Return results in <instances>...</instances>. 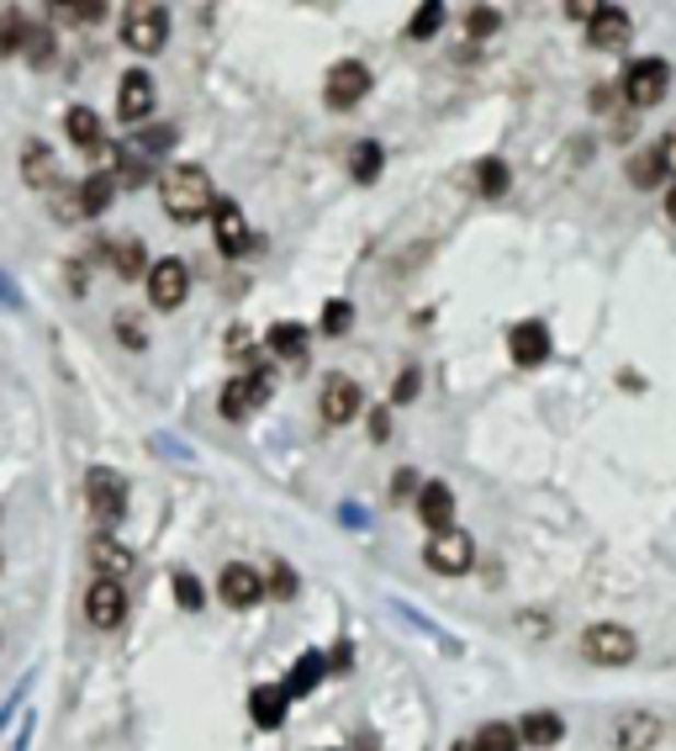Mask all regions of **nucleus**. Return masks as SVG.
<instances>
[{
	"mask_svg": "<svg viewBox=\"0 0 676 751\" xmlns=\"http://www.w3.org/2000/svg\"><path fill=\"white\" fill-rule=\"evenodd\" d=\"M507 191V164L502 159H481V196H502Z\"/></svg>",
	"mask_w": 676,
	"mask_h": 751,
	"instance_id": "obj_34",
	"label": "nucleus"
},
{
	"mask_svg": "<svg viewBox=\"0 0 676 751\" xmlns=\"http://www.w3.org/2000/svg\"><path fill=\"white\" fill-rule=\"evenodd\" d=\"M412 481H417V477H412V471H402V477H397V492H391V498H412Z\"/></svg>",
	"mask_w": 676,
	"mask_h": 751,
	"instance_id": "obj_46",
	"label": "nucleus"
},
{
	"mask_svg": "<svg viewBox=\"0 0 676 751\" xmlns=\"http://www.w3.org/2000/svg\"><path fill=\"white\" fill-rule=\"evenodd\" d=\"M217 593H222L228 608H254V603L265 599V577L254 567H243V561H233V567H222V577H217Z\"/></svg>",
	"mask_w": 676,
	"mask_h": 751,
	"instance_id": "obj_12",
	"label": "nucleus"
},
{
	"mask_svg": "<svg viewBox=\"0 0 676 751\" xmlns=\"http://www.w3.org/2000/svg\"><path fill=\"white\" fill-rule=\"evenodd\" d=\"M381 164H386V153H381V144H354V159H350V170H354V181L359 185H370L376 175H381Z\"/></svg>",
	"mask_w": 676,
	"mask_h": 751,
	"instance_id": "obj_29",
	"label": "nucleus"
},
{
	"mask_svg": "<svg viewBox=\"0 0 676 751\" xmlns=\"http://www.w3.org/2000/svg\"><path fill=\"white\" fill-rule=\"evenodd\" d=\"M655 153H661V164H666V175H676V127H666V138L655 144Z\"/></svg>",
	"mask_w": 676,
	"mask_h": 751,
	"instance_id": "obj_40",
	"label": "nucleus"
},
{
	"mask_svg": "<svg viewBox=\"0 0 676 751\" xmlns=\"http://www.w3.org/2000/svg\"><path fill=\"white\" fill-rule=\"evenodd\" d=\"M153 80H148L144 69H127L122 75V86H117V117L122 122H144L148 112H153Z\"/></svg>",
	"mask_w": 676,
	"mask_h": 751,
	"instance_id": "obj_16",
	"label": "nucleus"
},
{
	"mask_svg": "<svg viewBox=\"0 0 676 751\" xmlns=\"http://www.w3.org/2000/svg\"><path fill=\"white\" fill-rule=\"evenodd\" d=\"M64 127H69V138H75L80 149H101V117H95L90 106H75V112L64 117Z\"/></svg>",
	"mask_w": 676,
	"mask_h": 751,
	"instance_id": "obj_27",
	"label": "nucleus"
},
{
	"mask_svg": "<svg viewBox=\"0 0 676 751\" xmlns=\"http://www.w3.org/2000/svg\"><path fill=\"white\" fill-rule=\"evenodd\" d=\"M423 556H428V567L439 571V577H460V571H471L476 545H471V535H466V530H455V524H449V530H439V535L428 541V550H423Z\"/></svg>",
	"mask_w": 676,
	"mask_h": 751,
	"instance_id": "obj_7",
	"label": "nucleus"
},
{
	"mask_svg": "<svg viewBox=\"0 0 676 751\" xmlns=\"http://www.w3.org/2000/svg\"><path fill=\"white\" fill-rule=\"evenodd\" d=\"M417 519L439 535V530H449L455 524V492L444 487V481H428L423 492H417Z\"/></svg>",
	"mask_w": 676,
	"mask_h": 751,
	"instance_id": "obj_17",
	"label": "nucleus"
},
{
	"mask_svg": "<svg viewBox=\"0 0 676 751\" xmlns=\"http://www.w3.org/2000/svg\"><path fill=\"white\" fill-rule=\"evenodd\" d=\"M286 704H291V698H286L280 683H265V689L249 693V715H254L260 730H280V725H286Z\"/></svg>",
	"mask_w": 676,
	"mask_h": 751,
	"instance_id": "obj_18",
	"label": "nucleus"
},
{
	"mask_svg": "<svg viewBox=\"0 0 676 751\" xmlns=\"http://www.w3.org/2000/svg\"><path fill=\"white\" fill-rule=\"evenodd\" d=\"M582 657L592 667H629L640 657V640H634L629 625H587L582 630Z\"/></svg>",
	"mask_w": 676,
	"mask_h": 751,
	"instance_id": "obj_3",
	"label": "nucleus"
},
{
	"mask_svg": "<svg viewBox=\"0 0 676 751\" xmlns=\"http://www.w3.org/2000/svg\"><path fill=\"white\" fill-rule=\"evenodd\" d=\"M54 16H69V22H101L106 5H69V11H54Z\"/></svg>",
	"mask_w": 676,
	"mask_h": 751,
	"instance_id": "obj_41",
	"label": "nucleus"
},
{
	"mask_svg": "<svg viewBox=\"0 0 676 751\" xmlns=\"http://www.w3.org/2000/svg\"><path fill=\"white\" fill-rule=\"evenodd\" d=\"M117 333H122V344H133V350H144V344H148V333L138 329V318H133V312H122V318H117Z\"/></svg>",
	"mask_w": 676,
	"mask_h": 751,
	"instance_id": "obj_39",
	"label": "nucleus"
},
{
	"mask_svg": "<svg viewBox=\"0 0 676 751\" xmlns=\"http://www.w3.org/2000/svg\"><path fill=\"white\" fill-rule=\"evenodd\" d=\"M85 498H90L95 524H117L122 513H127V477L112 471V466H95L85 477Z\"/></svg>",
	"mask_w": 676,
	"mask_h": 751,
	"instance_id": "obj_5",
	"label": "nucleus"
},
{
	"mask_svg": "<svg viewBox=\"0 0 676 751\" xmlns=\"http://www.w3.org/2000/svg\"><path fill=\"white\" fill-rule=\"evenodd\" d=\"M507 355H513V365H545L550 361V329L545 323H513V333H507Z\"/></svg>",
	"mask_w": 676,
	"mask_h": 751,
	"instance_id": "obj_15",
	"label": "nucleus"
},
{
	"mask_svg": "<svg viewBox=\"0 0 676 751\" xmlns=\"http://www.w3.org/2000/svg\"><path fill=\"white\" fill-rule=\"evenodd\" d=\"M629 181L634 185H661L666 181V164H661V153L655 149H640L634 159H629Z\"/></svg>",
	"mask_w": 676,
	"mask_h": 751,
	"instance_id": "obj_30",
	"label": "nucleus"
},
{
	"mask_svg": "<svg viewBox=\"0 0 676 751\" xmlns=\"http://www.w3.org/2000/svg\"><path fill=\"white\" fill-rule=\"evenodd\" d=\"M22 181L37 185V191H54V153H48V144L32 138L27 149H22Z\"/></svg>",
	"mask_w": 676,
	"mask_h": 751,
	"instance_id": "obj_22",
	"label": "nucleus"
},
{
	"mask_svg": "<svg viewBox=\"0 0 676 751\" xmlns=\"http://www.w3.org/2000/svg\"><path fill=\"white\" fill-rule=\"evenodd\" d=\"M22 32H27L22 11H16V5H0V54H16V48H22Z\"/></svg>",
	"mask_w": 676,
	"mask_h": 751,
	"instance_id": "obj_31",
	"label": "nucleus"
},
{
	"mask_svg": "<svg viewBox=\"0 0 676 751\" xmlns=\"http://www.w3.org/2000/svg\"><path fill=\"white\" fill-rule=\"evenodd\" d=\"M350 657H354L350 646H333V657H328L323 667H333V672H344V667H350Z\"/></svg>",
	"mask_w": 676,
	"mask_h": 751,
	"instance_id": "obj_45",
	"label": "nucleus"
},
{
	"mask_svg": "<svg viewBox=\"0 0 676 751\" xmlns=\"http://www.w3.org/2000/svg\"><path fill=\"white\" fill-rule=\"evenodd\" d=\"M175 599H180V608H202V582L191 577V571H175Z\"/></svg>",
	"mask_w": 676,
	"mask_h": 751,
	"instance_id": "obj_38",
	"label": "nucleus"
},
{
	"mask_svg": "<svg viewBox=\"0 0 676 751\" xmlns=\"http://www.w3.org/2000/svg\"><path fill=\"white\" fill-rule=\"evenodd\" d=\"M412 391H417V365H408V371H402V382H397V402H408Z\"/></svg>",
	"mask_w": 676,
	"mask_h": 751,
	"instance_id": "obj_42",
	"label": "nucleus"
},
{
	"mask_svg": "<svg viewBox=\"0 0 676 751\" xmlns=\"http://www.w3.org/2000/svg\"><path fill=\"white\" fill-rule=\"evenodd\" d=\"M185 297H191V271H185V260H159V265H148V301H153L159 312H175Z\"/></svg>",
	"mask_w": 676,
	"mask_h": 751,
	"instance_id": "obj_8",
	"label": "nucleus"
},
{
	"mask_svg": "<svg viewBox=\"0 0 676 751\" xmlns=\"http://www.w3.org/2000/svg\"><path fill=\"white\" fill-rule=\"evenodd\" d=\"M22 54H27L32 64L54 59V37H48V27H27V32H22Z\"/></svg>",
	"mask_w": 676,
	"mask_h": 751,
	"instance_id": "obj_33",
	"label": "nucleus"
},
{
	"mask_svg": "<svg viewBox=\"0 0 676 751\" xmlns=\"http://www.w3.org/2000/svg\"><path fill=\"white\" fill-rule=\"evenodd\" d=\"M666 91H672V64L655 59V54H650V59H634L623 69V80H618V95H623L629 106H640V112H645V106H661Z\"/></svg>",
	"mask_w": 676,
	"mask_h": 751,
	"instance_id": "obj_2",
	"label": "nucleus"
},
{
	"mask_svg": "<svg viewBox=\"0 0 676 751\" xmlns=\"http://www.w3.org/2000/svg\"><path fill=\"white\" fill-rule=\"evenodd\" d=\"M497 11H492V5H476V11H466V32H471V37H492V32H497Z\"/></svg>",
	"mask_w": 676,
	"mask_h": 751,
	"instance_id": "obj_36",
	"label": "nucleus"
},
{
	"mask_svg": "<svg viewBox=\"0 0 676 751\" xmlns=\"http://www.w3.org/2000/svg\"><path fill=\"white\" fill-rule=\"evenodd\" d=\"M270 371H249V376H233L228 387H222V419H249L260 402L270 397Z\"/></svg>",
	"mask_w": 676,
	"mask_h": 751,
	"instance_id": "obj_11",
	"label": "nucleus"
},
{
	"mask_svg": "<svg viewBox=\"0 0 676 751\" xmlns=\"http://www.w3.org/2000/svg\"><path fill=\"white\" fill-rule=\"evenodd\" d=\"M122 43L133 48V54H159L164 43H170V11L164 5H127V16H122Z\"/></svg>",
	"mask_w": 676,
	"mask_h": 751,
	"instance_id": "obj_4",
	"label": "nucleus"
},
{
	"mask_svg": "<svg viewBox=\"0 0 676 751\" xmlns=\"http://www.w3.org/2000/svg\"><path fill=\"white\" fill-rule=\"evenodd\" d=\"M661 730H666V725H661V715H623L614 741L623 751H650L655 741H661Z\"/></svg>",
	"mask_w": 676,
	"mask_h": 751,
	"instance_id": "obj_21",
	"label": "nucleus"
},
{
	"mask_svg": "<svg viewBox=\"0 0 676 751\" xmlns=\"http://www.w3.org/2000/svg\"><path fill=\"white\" fill-rule=\"evenodd\" d=\"M211 228H217V249H222L228 260H238V254L254 249V234H249V223H243L238 202H217V207H211Z\"/></svg>",
	"mask_w": 676,
	"mask_h": 751,
	"instance_id": "obj_13",
	"label": "nucleus"
},
{
	"mask_svg": "<svg viewBox=\"0 0 676 751\" xmlns=\"http://www.w3.org/2000/svg\"><path fill=\"white\" fill-rule=\"evenodd\" d=\"M328 667H323V657H318V651H307V657L296 661L291 667V678H286V683H280V689H286V698H296V693H307V689H318V678H323Z\"/></svg>",
	"mask_w": 676,
	"mask_h": 751,
	"instance_id": "obj_28",
	"label": "nucleus"
},
{
	"mask_svg": "<svg viewBox=\"0 0 676 751\" xmlns=\"http://www.w3.org/2000/svg\"><path fill=\"white\" fill-rule=\"evenodd\" d=\"M455 751H466V747H455Z\"/></svg>",
	"mask_w": 676,
	"mask_h": 751,
	"instance_id": "obj_48",
	"label": "nucleus"
},
{
	"mask_svg": "<svg viewBox=\"0 0 676 751\" xmlns=\"http://www.w3.org/2000/svg\"><path fill=\"white\" fill-rule=\"evenodd\" d=\"M90 561H95V571H101L106 582H122V577L133 571V550L117 545L112 535H95V541H90Z\"/></svg>",
	"mask_w": 676,
	"mask_h": 751,
	"instance_id": "obj_19",
	"label": "nucleus"
},
{
	"mask_svg": "<svg viewBox=\"0 0 676 751\" xmlns=\"http://www.w3.org/2000/svg\"><path fill=\"white\" fill-rule=\"evenodd\" d=\"M75 196H80V217H95V212H106V207H112V196H117V181H112V170H95V175H90V181L80 185Z\"/></svg>",
	"mask_w": 676,
	"mask_h": 751,
	"instance_id": "obj_23",
	"label": "nucleus"
},
{
	"mask_svg": "<svg viewBox=\"0 0 676 751\" xmlns=\"http://www.w3.org/2000/svg\"><path fill=\"white\" fill-rule=\"evenodd\" d=\"M439 22H444V5H439V0H428V5H417V11H412L408 37H434V32H439Z\"/></svg>",
	"mask_w": 676,
	"mask_h": 751,
	"instance_id": "obj_32",
	"label": "nucleus"
},
{
	"mask_svg": "<svg viewBox=\"0 0 676 751\" xmlns=\"http://www.w3.org/2000/svg\"><path fill=\"white\" fill-rule=\"evenodd\" d=\"M386 434H391V413L376 408V413H370V440H386Z\"/></svg>",
	"mask_w": 676,
	"mask_h": 751,
	"instance_id": "obj_43",
	"label": "nucleus"
},
{
	"mask_svg": "<svg viewBox=\"0 0 676 751\" xmlns=\"http://www.w3.org/2000/svg\"><path fill=\"white\" fill-rule=\"evenodd\" d=\"M318 408H323V423H350L365 413V391H359V382H350V376H328L323 391H318Z\"/></svg>",
	"mask_w": 676,
	"mask_h": 751,
	"instance_id": "obj_9",
	"label": "nucleus"
},
{
	"mask_svg": "<svg viewBox=\"0 0 676 751\" xmlns=\"http://www.w3.org/2000/svg\"><path fill=\"white\" fill-rule=\"evenodd\" d=\"M370 95V69L359 59H344V64H333L328 69V80H323V101L333 106V112H350V106H359Z\"/></svg>",
	"mask_w": 676,
	"mask_h": 751,
	"instance_id": "obj_6",
	"label": "nucleus"
},
{
	"mask_svg": "<svg viewBox=\"0 0 676 751\" xmlns=\"http://www.w3.org/2000/svg\"><path fill=\"white\" fill-rule=\"evenodd\" d=\"M629 11L623 5H597V16H592V27H587V43L597 48V54H618L623 43H629Z\"/></svg>",
	"mask_w": 676,
	"mask_h": 751,
	"instance_id": "obj_14",
	"label": "nucleus"
},
{
	"mask_svg": "<svg viewBox=\"0 0 676 751\" xmlns=\"http://www.w3.org/2000/svg\"><path fill=\"white\" fill-rule=\"evenodd\" d=\"M159 196H164V212H170L175 223H202V217H211V207H217L211 175H206L202 164H175V170L159 181Z\"/></svg>",
	"mask_w": 676,
	"mask_h": 751,
	"instance_id": "obj_1",
	"label": "nucleus"
},
{
	"mask_svg": "<svg viewBox=\"0 0 676 751\" xmlns=\"http://www.w3.org/2000/svg\"><path fill=\"white\" fill-rule=\"evenodd\" d=\"M565 16H571V22H592V16H597V5H587V0H576V5H565Z\"/></svg>",
	"mask_w": 676,
	"mask_h": 751,
	"instance_id": "obj_44",
	"label": "nucleus"
},
{
	"mask_svg": "<svg viewBox=\"0 0 676 751\" xmlns=\"http://www.w3.org/2000/svg\"><path fill=\"white\" fill-rule=\"evenodd\" d=\"M265 593H275V599H296V571L286 567V561H275V567H270Z\"/></svg>",
	"mask_w": 676,
	"mask_h": 751,
	"instance_id": "obj_35",
	"label": "nucleus"
},
{
	"mask_svg": "<svg viewBox=\"0 0 676 751\" xmlns=\"http://www.w3.org/2000/svg\"><path fill=\"white\" fill-rule=\"evenodd\" d=\"M106 260L117 265L122 281H138V275H148L144 243H138V239H112V243H106Z\"/></svg>",
	"mask_w": 676,
	"mask_h": 751,
	"instance_id": "obj_24",
	"label": "nucleus"
},
{
	"mask_svg": "<svg viewBox=\"0 0 676 751\" xmlns=\"http://www.w3.org/2000/svg\"><path fill=\"white\" fill-rule=\"evenodd\" d=\"M350 323H354V307H350V301L333 297V301L323 307V333H344Z\"/></svg>",
	"mask_w": 676,
	"mask_h": 751,
	"instance_id": "obj_37",
	"label": "nucleus"
},
{
	"mask_svg": "<svg viewBox=\"0 0 676 751\" xmlns=\"http://www.w3.org/2000/svg\"><path fill=\"white\" fill-rule=\"evenodd\" d=\"M466 751H518V730H513L507 720H492L466 741Z\"/></svg>",
	"mask_w": 676,
	"mask_h": 751,
	"instance_id": "obj_26",
	"label": "nucleus"
},
{
	"mask_svg": "<svg viewBox=\"0 0 676 751\" xmlns=\"http://www.w3.org/2000/svg\"><path fill=\"white\" fill-rule=\"evenodd\" d=\"M85 619L95 630H117L122 619H127V593H122V582H106V577H95L85 593Z\"/></svg>",
	"mask_w": 676,
	"mask_h": 751,
	"instance_id": "obj_10",
	"label": "nucleus"
},
{
	"mask_svg": "<svg viewBox=\"0 0 676 751\" xmlns=\"http://www.w3.org/2000/svg\"><path fill=\"white\" fill-rule=\"evenodd\" d=\"M666 217H672V223H676V181L666 185Z\"/></svg>",
	"mask_w": 676,
	"mask_h": 751,
	"instance_id": "obj_47",
	"label": "nucleus"
},
{
	"mask_svg": "<svg viewBox=\"0 0 676 751\" xmlns=\"http://www.w3.org/2000/svg\"><path fill=\"white\" fill-rule=\"evenodd\" d=\"M560 736H565V720L560 715H550V709H534V715H524V725H518V747H560Z\"/></svg>",
	"mask_w": 676,
	"mask_h": 751,
	"instance_id": "obj_20",
	"label": "nucleus"
},
{
	"mask_svg": "<svg viewBox=\"0 0 676 751\" xmlns=\"http://www.w3.org/2000/svg\"><path fill=\"white\" fill-rule=\"evenodd\" d=\"M265 344H270V355H280V361H301L307 355V329L301 323H275Z\"/></svg>",
	"mask_w": 676,
	"mask_h": 751,
	"instance_id": "obj_25",
	"label": "nucleus"
}]
</instances>
